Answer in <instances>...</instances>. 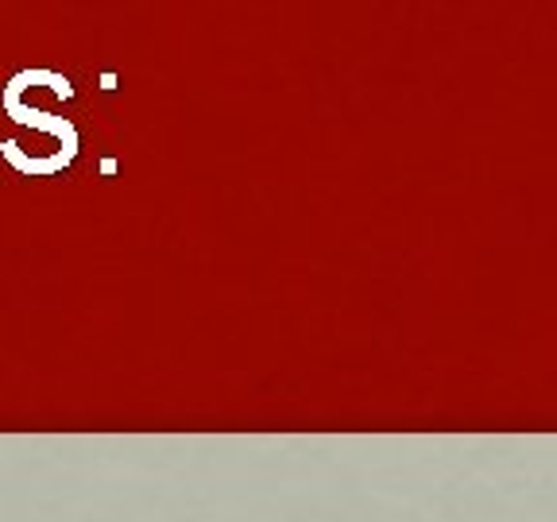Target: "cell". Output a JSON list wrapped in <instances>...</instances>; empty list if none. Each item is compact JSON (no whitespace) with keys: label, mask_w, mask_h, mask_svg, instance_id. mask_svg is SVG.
<instances>
[{"label":"cell","mask_w":557,"mask_h":522,"mask_svg":"<svg viewBox=\"0 0 557 522\" xmlns=\"http://www.w3.org/2000/svg\"><path fill=\"white\" fill-rule=\"evenodd\" d=\"M9 109H12V116H16L20 124H35V128H44V132H51V136H59L62 139V148H66V156H78V132H74V124H66L62 116H47V113H39V109H24V104L16 101V89L9 86Z\"/></svg>","instance_id":"obj_1"}]
</instances>
